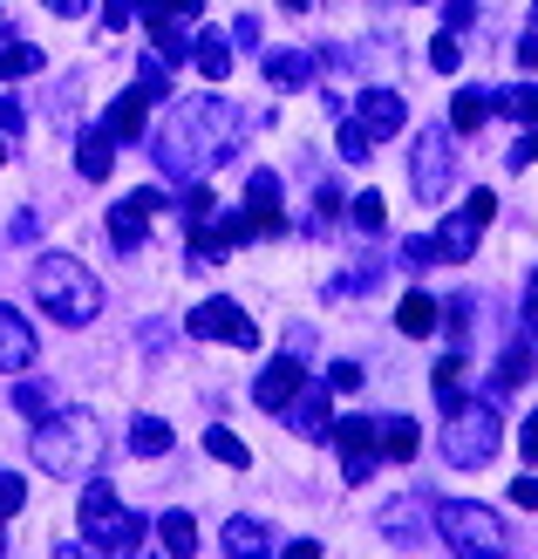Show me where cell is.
Listing matches in <instances>:
<instances>
[{"mask_svg": "<svg viewBox=\"0 0 538 559\" xmlns=\"http://www.w3.org/2000/svg\"><path fill=\"white\" fill-rule=\"evenodd\" d=\"M232 109H225V96H198L184 109H171V123L157 130V171L164 178H198L205 164H225L232 157Z\"/></svg>", "mask_w": 538, "mask_h": 559, "instance_id": "cell-1", "label": "cell"}, {"mask_svg": "<svg viewBox=\"0 0 538 559\" xmlns=\"http://www.w3.org/2000/svg\"><path fill=\"white\" fill-rule=\"evenodd\" d=\"M518 62L538 75V27H531V35H518Z\"/></svg>", "mask_w": 538, "mask_h": 559, "instance_id": "cell-52", "label": "cell"}, {"mask_svg": "<svg viewBox=\"0 0 538 559\" xmlns=\"http://www.w3.org/2000/svg\"><path fill=\"white\" fill-rule=\"evenodd\" d=\"M422 451V430L409 424V416H388V424H382V457H395V464H409Z\"/></svg>", "mask_w": 538, "mask_h": 559, "instance_id": "cell-29", "label": "cell"}, {"mask_svg": "<svg viewBox=\"0 0 538 559\" xmlns=\"http://www.w3.org/2000/svg\"><path fill=\"white\" fill-rule=\"evenodd\" d=\"M287 416H294V430H300L307 443H327V437H334V403H327V389H300V396L287 403Z\"/></svg>", "mask_w": 538, "mask_h": 559, "instance_id": "cell-13", "label": "cell"}, {"mask_svg": "<svg viewBox=\"0 0 538 559\" xmlns=\"http://www.w3.org/2000/svg\"><path fill=\"white\" fill-rule=\"evenodd\" d=\"M109 512H117V485H109V478H89V485H82V506H75V525H82V533H96Z\"/></svg>", "mask_w": 538, "mask_h": 559, "instance_id": "cell-27", "label": "cell"}, {"mask_svg": "<svg viewBox=\"0 0 538 559\" xmlns=\"http://www.w3.org/2000/svg\"><path fill=\"white\" fill-rule=\"evenodd\" d=\"M498 109L518 123H538V82H518V90H498Z\"/></svg>", "mask_w": 538, "mask_h": 559, "instance_id": "cell-36", "label": "cell"}, {"mask_svg": "<svg viewBox=\"0 0 538 559\" xmlns=\"http://www.w3.org/2000/svg\"><path fill=\"white\" fill-rule=\"evenodd\" d=\"M164 212V191L157 185H144V191H130L123 205H109V246L117 253H136L144 246V233H151V218Z\"/></svg>", "mask_w": 538, "mask_h": 559, "instance_id": "cell-10", "label": "cell"}, {"mask_svg": "<svg viewBox=\"0 0 538 559\" xmlns=\"http://www.w3.org/2000/svg\"><path fill=\"white\" fill-rule=\"evenodd\" d=\"M498 396L491 403H450L443 409V464L457 471H485L498 457Z\"/></svg>", "mask_w": 538, "mask_h": 559, "instance_id": "cell-4", "label": "cell"}, {"mask_svg": "<svg viewBox=\"0 0 538 559\" xmlns=\"http://www.w3.org/2000/svg\"><path fill=\"white\" fill-rule=\"evenodd\" d=\"M130 8H136V0H103V21L123 35V27H130Z\"/></svg>", "mask_w": 538, "mask_h": 559, "instance_id": "cell-46", "label": "cell"}, {"mask_svg": "<svg viewBox=\"0 0 538 559\" xmlns=\"http://www.w3.org/2000/svg\"><path fill=\"white\" fill-rule=\"evenodd\" d=\"M171 424H164V416H136V424H130V451L136 457H164V451H171Z\"/></svg>", "mask_w": 538, "mask_h": 559, "instance_id": "cell-28", "label": "cell"}, {"mask_svg": "<svg viewBox=\"0 0 538 559\" xmlns=\"http://www.w3.org/2000/svg\"><path fill=\"white\" fill-rule=\"evenodd\" d=\"M430 525H437V498H395V506L382 512L388 546H416V539H430Z\"/></svg>", "mask_w": 538, "mask_h": 559, "instance_id": "cell-11", "label": "cell"}, {"mask_svg": "<svg viewBox=\"0 0 538 559\" xmlns=\"http://www.w3.org/2000/svg\"><path fill=\"white\" fill-rule=\"evenodd\" d=\"M430 389H437V403H443V409H450V403H464V396H457V389H464V355H443L437 369H430Z\"/></svg>", "mask_w": 538, "mask_h": 559, "instance_id": "cell-32", "label": "cell"}, {"mask_svg": "<svg viewBox=\"0 0 538 559\" xmlns=\"http://www.w3.org/2000/svg\"><path fill=\"white\" fill-rule=\"evenodd\" d=\"M144 109H151V96H144V90H130V96H117V103H109L103 130L117 136V144H136V136H144Z\"/></svg>", "mask_w": 538, "mask_h": 559, "instance_id": "cell-19", "label": "cell"}, {"mask_svg": "<svg viewBox=\"0 0 538 559\" xmlns=\"http://www.w3.org/2000/svg\"><path fill=\"white\" fill-rule=\"evenodd\" d=\"M491 109H498V96H491V90H464L457 103H450V130H457V136L485 130V123H491Z\"/></svg>", "mask_w": 538, "mask_h": 559, "instance_id": "cell-25", "label": "cell"}, {"mask_svg": "<svg viewBox=\"0 0 538 559\" xmlns=\"http://www.w3.org/2000/svg\"><path fill=\"white\" fill-rule=\"evenodd\" d=\"M136 90H144L151 103H171V62H164V55H144V69H136Z\"/></svg>", "mask_w": 538, "mask_h": 559, "instance_id": "cell-33", "label": "cell"}, {"mask_svg": "<svg viewBox=\"0 0 538 559\" xmlns=\"http://www.w3.org/2000/svg\"><path fill=\"white\" fill-rule=\"evenodd\" d=\"M512 506H525V512H538V478H518V485H512Z\"/></svg>", "mask_w": 538, "mask_h": 559, "instance_id": "cell-50", "label": "cell"}, {"mask_svg": "<svg viewBox=\"0 0 538 559\" xmlns=\"http://www.w3.org/2000/svg\"><path fill=\"white\" fill-rule=\"evenodd\" d=\"M307 389V376H300V361H273V369L252 382V403L260 409H273V416H287V403Z\"/></svg>", "mask_w": 538, "mask_h": 559, "instance_id": "cell-12", "label": "cell"}, {"mask_svg": "<svg viewBox=\"0 0 538 559\" xmlns=\"http://www.w3.org/2000/svg\"><path fill=\"white\" fill-rule=\"evenodd\" d=\"M531 27H538V0H531Z\"/></svg>", "mask_w": 538, "mask_h": 559, "instance_id": "cell-55", "label": "cell"}, {"mask_svg": "<svg viewBox=\"0 0 538 559\" xmlns=\"http://www.w3.org/2000/svg\"><path fill=\"white\" fill-rule=\"evenodd\" d=\"M538 164V123H525V136L512 144V171H531Z\"/></svg>", "mask_w": 538, "mask_h": 559, "instance_id": "cell-43", "label": "cell"}, {"mask_svg": "<svg viewBox=\"0 0 538 559\" xmlns=\"http://www.w3.org/2000/svg\"><path fill=\"white\" fill-rule=\"evenodd\" d=\"M41 8L62 14V21H82V14H89V0H41Z\"/></svg>", "mask_w": 538, "mask_h": 559, "instance_id": "cell-49", "label": "cell"}, {"mask_svg": "<svg viewBox=\"0 0 538 559\" xmlns=\"http://www.w3.org/2000/svg\"><path fill=\"white\" fill-rule=\"evenodd\" d=\"M327 389H361V369H355V361H334V369H327Z\"/></svg>", "mask_w": 538, "mask_h": 559, "instance_id": "cell-44", "label": "cell"}, {"mask_svg": "<svg viewBox=\"0 0 538 559\" xmlns=\"http://www.w3.org/2000/svg\"><path fill=\"white\" fill-rule=\"evenodd\" d=\"M27 506V485H21V471H8V464H0V519H14Z\"/></svg>", "mask_w": 538, "mask_h": 559, "instance_id": "cell-40", "label": "cell"}, {"mask_svg": "<svg viewBox=\"0 0 538 559\" xmlns=\"http://www.w3.org/2000/svg\"><path fill=\"white\" fill-rule=\"evenodd\" d=\"M437 321H443V307L422 287H409L403 300H395V328H403V334H437Z\"/></svg>", "mask_w": 538, "mask_h": 559, "instance_id": "cell-22", "label": "cell"}, {"mask_svg": "<svg viewBox=\"0 0 538 559\" xmlns=\"http://www.w3.org/2000/svg\"><path fill=\"white\" fill-rule=\"evenodd\" d=\"M184 328L198 334V342H232V348H260V328H252V314L239 300H198Z\"/></svg>", "mask_w": 538, "mask_h": 559, "instance_id": "cell-7", "label": "cell"}, {"mask_svg": "<svg viewBox=\"0 0 538 559\" xmlns=\"http://www.w3.org/2000/svg\"><path fill=\"white\" fill-rule=\"evenodd\" d=\"M0 164H8V144H0Z\"/></svg>", "mask_w": 538, "mask_h": 559, "instance_id": "cell-56", "label": "cell"}, {"mask_svg": "<svg viewBox=\"0 0 538 559\" xmlns=\"http://www.w3.org/2000/svg\"><path fill=\"white\" fill-rule=\"evenodd\" d=\"M518 451H525V464H538V409L525 416V430H518Z\"/></svg>", "mask_w": 538, "mask_h": 559, "instance_id": "cell-45", "label": "cell"}, {"mask_svg": "<svg viewBox=\"0 0 538 559\" xmlns=\"http://www.w3.org/2000/svg\"><path fill=\"white\" fill-rule=\"evenodd\" d=\"M457 130H443V123H430V130H416V151H409V178H416V199H430V205H443V191H450V178H457Z\"/></svg>", "mask_w": 538, "mask_h": 559, "instance_id": "cell-6", "label": "cell"}, {"mask_svg": "<svg viewBox=\"0 0 538 559\" xmlns=\"http://www.w3.org/2000/svg\"><path fill=\"white\" fill-rule=\"evenodd\" d=\"M334 144H342V157H348V164H368V157H375V136L361 130V117H355V123H342V130H334Z\"/></svg>", "mask_w": 538, "mask_h": 559, "instance_id": "cell-37", "label": "cell"}, {"mask_svg": "<svg viewBox=\"0 0 538 559\" xmlns=\"http://www.w3.org/2000/svg\"><path fill=\"white\" fill-rule=\"evenodd\" d=\"M430 533L450 546V552H470V559H485V552H512V539H504V519L491 506H464V498H437V525Z\"/></svg>", "mask_w": 538, "mask_h": 559, "instance_id": "cell-5", "label": "cell"}, {"mask_svg": "<svg viewBox=\"0 0 538 559\" xmlns=\"http://www.w3.org/2000/svg\"><path fill=\"white\" fill-rule=\"evenodd\" d=\"M157 8L178 14V21H198V14H205V0H157Z\"/></svg>", "mask_w": 538, "mask_h": 559, "instance_id": "cell-48", "label": "cell"}, {"mask_svg": "<svg viewBox=\"0 0 538 559\" xmlns=\"http://www.w3.org/2000/svg\"><path fill=\"white\" fill-rule=\"evenodd\" d=\"M491 218H498V191H470V199H464V212H450V218H443V233H437V253H443V260H470Z\"/></svg>", "mask_w": 538, "mask_h": 559, "instance_id": "cell-8", "label": "cell"}, {"mask_svg": "<svg viewBox=\"0 0 538 559\" xmlns=\"http://www.w3.org/2000/svg\"><path fill=\"white\" fill-rule=\"evenodd\" d=\"M109 164H117V136H109V130H82L75 136V171L89 178V185H103Z\"/></svg>", "mask_w": 538, "mask_h": 559, "instance_id": "cell-18", "label": "cell"}, {"mask_svg": "<svg viewBox=\"0 0 538 559\" xmlns=\"http://www.w3.org/2000/svg\"><path fill=\"white\" fill-rule=\"evenodd\" d=\"M14 409H21V416H48L55 403H48V389H41V382H21V389H14Z\"/></svg>", "mask_w": 538, "mask_h": 559, "instance_id": "cell-41", "label": "cell"}, {"mask_svg": "<svg viewBox=\"0 0 538 559\" xmlns=\"http://www.w3.org/2000/svg\"><path fill=\"white\" fill-rule=\"evenodd\" d=\"M35 300H41L62 328H89V321L103 314V280L82 266L75 253H41V260H35Z\"/></svg>", "mask_w": 538, "mask_h": 559, "instance_id": "cell-3", "label": "cell"}, {"mask_svg": "<svg viewBox=\"0 0 538 559\" xmlns=\"http://www.w3.org/2000/svg\"><path fill=\"white\" fill-rule=\"evenodd\" d=\"M334 443H342V478L348 485L375 478V457H382V424L375 416H334Z\"/></svg>", "mask_w": 538, "mask_h": 559, "instance_id": "cell-9", "label": "cell"}, {"mask_svg": "<svg viewBox=\"0 0 538 559\" xmlns=\"http://www.w3.org/2000/svg\"><path fill=\"white\" fill-rule=\"evenodd\" d=\"M525 321H538V273H531V287H525Z\"/></svg>", "mask_w": 538, "mask_h": 559, "instance_id": "cell-53", "label": "cell"}, {"mask_svg": "<svg viewBox=\"0 0 538 559\" xmlns=\"http://www.w3.org/2000/svg\"><path fill=\"white\" fill-rule=\"evenodd\" d=\"M218 546H225V559H266V552H273V533H266L260 519L239 512V519H225V539H218Z\"/></svg>", "mask_w": 538, "mask_h": 559, "instance_id": "cell-17", "label": "cell"}, {"mask_svg": "<svg viewBox=\"0 0 538 559\" xmlns=\"http://www.w3.org/2000/svg\"><path fill=\"white\" fill-rule=\"evenodd\" d=\"M41 69V48H27L14 35H0V82H14V75H35Z\"/></svg>", "mask_w": 538, "mask_h": 559, "instance_id": "cell-30", "label": "cell"}, {"mask_svg": "<svg viewBox=\"0 0 538 559\" xmlns=\"http://www.w3.org/2000/svg\"><path fill=\"white\" fill-rule=\"evenodd\" d=\"M403 123H409V103L395 90H361V130L368 136H395Z\"/></svg>", "mask_w": 538, "mask_h": 559, "instance_id": "cell-14", "label": "cell"}, {"mask_svg": "<svg viewBox=\"0 0 538 559\" xmlns=\"http://www.w3.org/2000/svg\"><path fill=\"white\" fill-rule=\"evenodd\" d=\"M266 82L273 90H307V82H314V55H300V48H279V55H266Z\"/></svg>", "mask_w": 538, "mask_h": 559, "instance_id": "cell-21", "label": "cell"}, {"mask_svg": "<svg viewBox=\"0 0 538 559\" xmlns=\"http://www.w3.org/2000/svg\"><path fill=\"white\" fill-rule=\"evenodd\" d=\"M457 62H464V48H457V35L443 27V35L430 41V69H437V75H457Z\"/></svg>", "mask_w": 538, "mask_h": 559, "instance_id": "cell-39", "label": "cell"}, {"mask_svg": "<svg viewBox=\"0 0 538 559\" xmlns=\"http://www.w3.org/2000/svg\"><path fill=\"white\" fill-rule=\"evenodd\" d=\"M287 8H314V0H287Z\"/></svg>", "mask_w": 538, "mask_h": 559, "instance_id": "cell-54", "label": "cell"}, {"mask_svg": "<svg viewBox=\"0 0 538 559\" xmlns=\"http://www.w3.org/2000/svg\"><path fill=\"white\" fill-rule=\"evenodd\" d=\"M144 8H157V0H144Z\"/></svg>", "mask_w": 538, "mask_h": 559, "instance_id": "cell-57", "label": "cell"}, {"mask_svg": "<svg viewBox=\"0 0 538 559\" xmlns=\"http://www.w3.org/2000/svg\"><path fill=\"white\" fill-rule=\"evenodd\" d=\"M225 253H232V233H225V218L212 226V218H198L191 226V266H218Z\"/></svg>", "mask_w": 538, "mask_h": 559, "instance_id": "cell-26", "label": "cell"}, {"mask_svg": "<svg viewBox=\"0 0 538 559\" xmlns=\"http://www.w3.org/2000/svg\"><path fill=\"white\" fill-rule=\"evenodd\" d=\"M27 361H35V328H27L14 307H0V369H27Z\"/></svg>", "mask_w": 538, "mask_h": 559, "instance_id": "cell-16", "label": "cell"}, {"mask_svg": "<svg viewBox=\"0 0 538 559\" xmlns=\"http://www.w3.org/2000/svg\"><path fill=\"white\" fill-rule=\"evenodd\" d=\"M538 376V355L518 342V348H504V361H498V369H491V396H512V389H525Z\"/></svg>", "mask_w": 538, "mask_h": 559, "instance_id": "cell-24", "label": "cell"}, {"mask_svg": "<svg viewBox=\"0 0 538 559\" xmlns=\"http://www.w3.org/2000/svg\"><path fill=\"white\" fill-rule=\"evenodd\" d=\"M348 218L361 233H382L388 226V199H382V191H361V199H348Z\"/></svg>", "mask_w": 538, "mask_h": 559, "instance_id": "cell-35", "label": "cell"}, {"mask_svg": "<svg viewBox=\"0 0 538 559\" xmlns=\"http://www.w3.org/2000/svg\"><path fill=\"white\" fill-rule=\"evenodd\" d=\"M246 205H252V212H279V178H273V171H252Z\"/></svg>", "mask_w": 538, "mask_h": 559, "instance_id": "cell-38", "label": "cell"}, {"mask_svg": "<svg viewBox=\"0 0 538 559\" xmlns=\"http://www.w3.org/2000/svg\"><path fill=\"white\" fill-rule=\"evenodd\" d=\"M157 546H164V552H178V559H191V552H198V525H191L184 512L157 519Z\"/></svg>", "mask_w": 538, "mask_h": 559, "instance_id": "cell-31", "label": "cell"}, {"mask_svg": "<svg viewBox=\"0 0 538 559\" xmlns=\"http://www.w3.org/2000/svg\"><path fill=\"white\" fill-rule=\"evenodd\" d=\"M403 266H409V273L437 266V239H403Z\"/></svg>", "mask_w": 538, "mask_h": 559, "instance_id": "cell-42", "label": "cell"}, {"mask_svg": "<svg viewBox=\"0 0 538 559\" xmlns=\"http://www.w3.org/2000/svg\"><path fill=\"white\" fill-rule=\"evenodd\" d=\"M82 546H89V552H136V546H144V519L117 506V512H109V519H103Z\"/></svg>", "mask_w": 538, "mask_h": 559, "instance_id": "cell-15", "label": "cell"}, {"mask_svg": "<svg viewBox=\"0 0 538 559\" xmlns=\"http://www.w3.org/2000/svg\"><path fill=\"white\" fill-rule=\"evenodd\" d=\"M103 451H109V437L89 409H48L35 424V464L55 471V478H89Z\"/></svg>", "mask_w": 538, "mask_h": 559, "instance_id": "cell-2", "label": "cell"}, {"mask_svg": "<svg viewBox=\"0 0 538 559\" xmlns=\"http://www.w3.org/2000/svg\"><path fill=\"white\" fill-rule=\"evenodd\" d=\"M0 136H21V103L0 96Z\"/></svg>", "mask_w": 538, "mask_h": 559, "instance_id": "cell-47", "label": "cell"}, {"mask_svg": "<svg viewBox=\"0 0 538 559\" xmlns=\"http://www.w3.org/2000/svg\"><path fill=\"white\" fill-rule=\"evenodd\" d=\"M205 451H212L218 464H232V471H246V464H252V451H246V443L225 430V424H212V430H205Z\"/></svg>", "mask_w": 538, "mask_h": 559, "instance_id": "cell-34", "label": "cell"}, {"mask_svg": "<svg viewBox=\"0 0 538 559\" xmlns=\"http://www.w3.org/2000/svg\"><path fill=\"white\" fill-rule=\"evenodd\" d=\"M191 62H198L205 82H225V75H232V41H225L218 27H205V35H191Z\"/></svg>", "mask_w": 538, "mask_h": 559, "instance_id": "cell-20", "label": "cell"}, {"mask_svg": "<svg viewBox=\"0 0 538 559\" xmlns=\"http://www.w3.org/2000/svg\"><path fill=\"white\" fill-rule=\"evenodd\" d=\"M232 41H239V48H252V41H260V21L239 14V21H232Z\"/></svg>", "mask_w": 538, "mask_h": 559, "instance_id": "cell-51", "label": "cell"}, {"mask_svg": "<svg viewBox=\"0 0 538 559\" xmlns=\"http://www.w3.org/2000/svg\"><path fill=\"white\" fill-rule=\"evenodd\" d=\"M151 41H157V55L164 62H191V35H184V21L178 14H164V8H151Z\"/></svg>", "mask_w": 538, "mask_h": 559, "instance_id": "cell-23", "label": "cell"}, {"mask_svg": "<svg viewBox=\"0 0 538 559\" xmlns=\"http://www.w3.org/2000/svg\"><path fill=\"white\" fill-rule=\"evenodd\" d=\"M0 552H8V539H0Z\"/></svg>", "mask_w": 538, "mask_h": 559, "instance_id": "cell-58", "label": "cell"}]
</instances>
